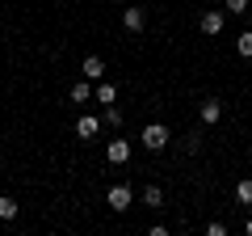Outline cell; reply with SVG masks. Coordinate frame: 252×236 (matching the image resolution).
Listing matches in <instances>:
<instances>
[{
  "mask_svg": "<svg viewBox=\"0 0 252 236\" xmlns=\"http://www.w3.org/2000/svg\"><path fill=\"white\" fill-rule=\"evenodd\" d=\"M168 139H172V131L164 127V122H147V127H143V148H147V152H164Z\"/></svg>",
  "mask_w": 252,
  "mask_h": 236,
  "instance_id": "1",
  "label": "cell"
},
{
  "mask_svg": "<svg viewBox=\"0 0 252 236\" xmlns=\"http://www.w3.org/2000/svg\"><path fill=\"white\" fill-rule=\"evenodd\" d=\"M105 202H109V211L122 215V211H130V202H135V190H130L126 182H114V186H109V194H105Z\"/></svg>",
  "mask_w": 252,
  "mask_h": 236,
  "instance_id": "2",
  "label": "cell"
},
{
  "mask_svg": "<svg viewBox=\"0 0 252 236\" xmlns=\"http://www.w3.org/2000/svg\"><path fill=\"white\" fill-rule=\"evenodd\" d=\"M198 26H202V34H206V38H219V34H223V26H227V9H206Z\"/></svg>",
  "mask_w": 252,
  "mask_h": 236,
  "instance_id": "3",
  "label": "cell"
},
{
  "mask_svg": "<svg viewBox=\"0 0 252 236\" xmlns=\"http://www.w3.org/2000/svg\"><path fill=\"white\" fill-rule=\"evenodd\" d=\"M80 76L84 80H105V59H101V55H84V64H80Z\"/></svg>",
  "mask_w": 252,
  "mask_h": 236,
  "instance_id": "4",
  "label": "cell"
},
{
  "mask_svg": "<svg viewBox=\"0 0 252 236\" xmlns=\"http://www.w3.org/2000/svg\"><path fill=\"white\" fill-rule=\"evenodd\" d=\"M122 26L130 30V34H143V26H147V13L139 9V4H126V9H122Z\"/></svg>",
  "mask_w": 252,
  "mask_h": 236,
  "instance_id": "5",
  "label": "cell"
},
{
  "mask_svg": "<svg viewBox=\"0 0 252 236\" xmlns=\"http://www.w3.org/2000/svg\"><path fill=\"white\" fill-rule=\"evenodd\" d=\"M97 135H101V118H93V114H80V118H76V139L89 144V139H97Z\"/></svg>",
  "mask_w": 252,
  "mask_h": 236,
  "instance_id": "6",
  "label": "cell"
},
{
  "mask_svg": "<svg viewBox=\"0 0 252 236\" xmlns=\"http://www.w3.org/2000/svg\"><path fill=\"white\" fill-rule=\"evenodd\" d=\"M198 118H202V127H215L219 118H223V101H219V97H206V101H202V110H198Z\"/></svg>",
  "mask_w": 252,
  "mask_h": 236,
  "instance_id": "7",
  "label": "cell"
},
{
  "mask_svg": "<svg viewBox=\"0 0 252 236\" xmlns=\"http://www.w3.org/2000/svg\"><path fill=\"white\" fill-rule=\"evenodd\" d=\"M105 160H109V164H126V160H130V144H126V139H109Z\"/></svg>",
  "mask_w": 252,
  "mask_h": 236,
  "instance_id": "8",
  "label": "cell"
},
{
  "mask_svg": "<svg viewBox=\"0 0 252 236\" xmlns=\"http://www.w3.org/2000/svg\"><path fill=\"white\" fill-rule=\"evenodd\" d=\"M72 101H76V106L97 101V84H93V80H76V84H72Z\"/></svg>",
  "mask_w": 252,
  "mask_h": 236,
  "instance_id": "9",
  "label": "cell"
},
{
  "mask_svg": "<svg viewBox=\"0 0 252 236\" xmlns=\"http://www.w3.org/2000/svg\"><path fill=\"white\" fill-rule=\"evenodd\" d=\"M97 101L101 106H114L118 101V84L114 80H97Z\"/></svg>",
  "mask_w": 252,
  "mask_h": 236,
  "instance_id": "10",
  "label": "cell"
},
{
  "mask_svg": "<svg viewBox=\"0 0 252 236\" xmlns=\"http://www.w3.org/2000/svg\"><path fill=\"white\" fill-rule=\"evenodd\" d=\"M235 202L240 207H252V177H240L235 182Z\"/></svg>",
  "mask_w": 252,
  "mask_h": 236,
  "instance_id": "11",
  "label": "cell"
},
{
  "mask_svg": "<svg viewBox=\"0 0 252 236\" xmlns=\"http://www.w3.org/2000/svg\"><path fill=\"white\" fill-rule=\"evenodd\" d=\"M17 198H9V194H0V219H4V224H13V219H17Z\"/></svg>",
  "mask_w": 252,
  "mask_h": 236,
  "instance_id": "12",
  "label": "cell"
},
{
  "mask_svg": "<svg viewBox=\"0 0 252 236\" xmlns=\"http://www.w3.org/2000/svg\"><path fill=\"white\" fill-rule=\"evenodd\" d=\"M235 55H240V59H252V30H244V34L235 38Z\"/></svg>",
  "mask_w": 252,
  "mask_h": 236,
  "instance_id": "13",
  "label": "cell"
},
{
  "mask_svg": "<svg viewBox=\"0 0 252 236\" xmlns=\"http://www.w3.org/2000/svg\"><path fill=\"white\" fill-rule=\"evenodd\" d=\"M223 9H227V17H244L252 9V0H223Z\"/></svg>",
  "mask_w": 252,
  "mask_h": 236,
  "instance_id": "14",
  "label": "cell"
},
{
  "mask_svg": "<svg viewBox=\"0 0 252 236\" xmlns=\"http://www.w3.org/2000/svg\"><path fill=\"white\" fill-rule=\"evenodd\" d=\"M101 122H105L109 131H118V127H122V110H118V106H105V114H101Z\"/></svg>",
  "mask_w": 252,
  "mask_h": 236,
  "instance_id": "15",
  "label": "cell"
},
{
  "mask_svg": "<svg viewBox=\"0 0 252 236\" xmlns=\"http://www.w3.org/2000/svg\"><path fill=\"white\" fill-rule=\"evenodd\" d=\"M164 202V190L160 186H143V207H160Z\"/></svg>",
  "mask_w": 252,
  "mask_h": 236,
  "instance_id": "16",
  "label": "cell"
},
{
  "mask_svg": "<svg viewBox=\"0 0 252 236\" xmlns=\"http://www.w3.org/2000/svg\"><path fill=\"white\" fill-rule=\"evenodd\" d=\"M185 152H202V131H189L185 135Z\"/></svg>",
  "mask_w": 252,
  "mask_h": 236,
  "instance_id": "17",
  "label": "cell"
},
{
  "mask_svg": "<svg viewBox=\"0 0 252 236\" xmlns=\"http://www.w3.org/2000/svg\"><path fill=\"white\" fill-rule=\"evenodd\" d=\"M206 236H227V224H219V219H210V224H206Z\"/></svg>",
  "mask_w": 252,
  "mask_h": 236,
  "instance_id": "18",
  "label": "cell"
},
{
  "mask_svg": "<svg viewBox=\"0 0 252 236\" xmlns=\"http://www.w3.org/2000/svg\"><path fill=\"white\" fill-rule=\"evenodd\" d=\"M244 236H252V215H248V219H244Z\"/></svg>",
  "mask_w": 252,
  "mask_h": 236,
  "instance_id": "19",
  "label": "cell"
},
{
  "mask_svg": "<svg viewBox=\"0 0 252 236\" xmlns=\"http://www.w3.org/2000/svg\"><path fill=\"white\" fill-rule=\"evenodd\" d=\"M114 4H126V0H114Z\"/></svg>",
  "mask_w": 252,
  "mask_h": 236,
  "instance_id": "20",
  "label": "cell"
}]
</instances>
